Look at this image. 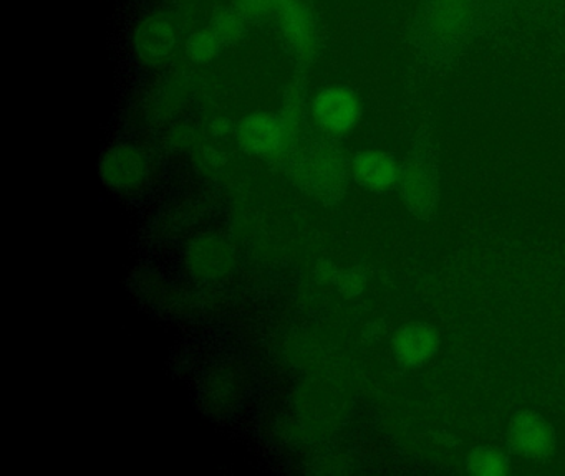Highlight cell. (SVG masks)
Instances as JSON below:
<instances>
[{"mask_svg":"<svg viewBox=\"0 0 565 476\" xmlns=\"http://www.w3.org/2000/svg\"><path fill=\"white\" fill-rule=\"evenodd\" d=\"M475 26L472 0H423L413 23L416 50L433 65H446Z\"/></svg>","mask_w":565,"mask_h":476,"instance_id":"1","label":"cell"},{"mask_svg":"<svg viewBox=\"0 0 565 476\" xmlns=\"http://www.w3.org/2000/svg\"><path fill=\"white\" fill-rule=\"evenodd\" d=\"M403 204L423 221H435L441 197L439 152L435 139L419 129L399 172Z\"/></svg>","mask_w":565,"mask_h":476,"instance_id":"2","label":"cell"},{"mask_svg":"<svg viewBox=\"0 0 565 476\" xmlns=\"http://www.w3.org/2000/svg\"><path fill=\"white\" fill-rule=\"evenodd\" d=\"M297 174L302 178L303 187L310 188L317 197L337 202L345 194L352 165H349L345 152L335 141L322 139L312 144L309 154L300 158Z\"/></svg>","mask_w":565,"mask_h":476,"instance_id":"3","label":"cell"},{"mask_svg":"<svg viewBox=\"0 0 565 476\" xmlns=\"http://www.w3.org/2000/svg\"><path fill=\"white\" fill-rule=\"evenodd\" d=\"M508 446L512 455L532 463H545L554 455L557 435L541 413L522 410L509 422Z\"/></svg>","mask_w":565,"mask_h":476,"instance_id":"4","label":"cell"},{"mask_svg":"<svg viewBox=\"0 0 565 476\" xmlns=\"http://www.w3.org/2000/svg\"><path fill=\"white\" fill-rule=\"evenodd\" d=\"M312 115L323 131L345 134L360 121L362 106L352 89L330 86L313 98Z\"/></svg>","mask_w":565,"mask_h":476,"instance_id":"5","label":"cell"},{"mask_svg":"<svg viewBox=\"0 0 565 476\" xmlns=\"http://www.w3.org/2000/svg\"><path fill=\"white\" fill-rule=\"evenodd\" d=\"M277 13L290 52L306 62L316 55L319 48V23L309 7L300 0H282Z\"/></svg>","mask_w":565,"mask_h":476,"instance_id":"6","label":"cell"},{"mask_svg":"<svg viewBox=\"0 0 565 476\" xmlns=\"http://www.w3.org/2000/svg\"><path fill=\"white\" fill-rule=\"evenodd\" d=\"M438 329L431 324L413 323L399 327L392 340L393 356L405 367H422L438 353Z\"/></svg>","mask_w":565,"mask_h":476,"instance_id":"7","label":"cell"},{"mask_svg":"<svg viewBox=\"0 0 565 476\" xmlns=\"http://www.w3.org/2000/svg\"><path fill=\"white\" fill-rule=\"evenodd\" d=\"M350 165L356 184L366 191H390L399 182L402 164L390 152L362 151L353 158Z\"/></svg>","mask_w":565,"mask_h":476,"instance_id":"8","label":"cell"},{"mask_svg":"<svg viewBox=\"0 0 565 476\" xmlns=\"http://www.w3.org/2000/svg\"><path fill=\"white\" fill-rule=\"evenodd\" d=\"M286 138V129L277 116H247L237 126V141L244 151L254 155H269L279 151Z\"/></svg>","mask_w":565,"mask_h":476,"instance_id":"9","label":"cell"},{"mask_svg":"<svg viewBox=\"0 0 565 476\" xmlns=\"http://www.w3.org/2000/svg\"><path fill=\"white\" fill-rule=\"evenodd\" d=\"M177 43L174 26L163 17H150L138 26L135 33V48L141 58L158 62L170 55Z\"/></svg>","mask_w":565,"mask_h":476,"instance_id":"10","label":"cell"},{"mask_svg":"<svg viewBox=\"0 0 565 476\" xmlns=\"http://www.w3.org/2000/svg\"><path fill=\"white\" fill-rule=\"evenodd\" d=\"M143 161L135 149L120 145L105 155L102 174L115 187L135 184L143 174Z\"/></svg>","mask_w":565,"mask_h":476,"instance_id":"11","label":"cell"},{"mask_svg":"<svg viewBox=\"0 0 565 476\" xmlns=\"http://www.w3.org/2000/svg\"><path fill=\"white\" fill-rule=\"evenodd\" d=\"M466 469L478 476H505L511 473V463L499 450L478 446L466 456Z\"/></svg>","mask_w":565,"mask_h":476,"instance_id":"12","label":"cell"},{"mask_svg":"<svg viewBox=\"0 0 565 476\" xmlns=\"http://www.w3.org/2000/svg\"><path fill=\"white\" fill-rule=\"evenodd\" d=\"M246 17L237 9H221L214 13L210 29L221 43H236L246 33Z\"/></svg>","mask_w":565,"mask_h":476,"instance_id":"13","label":"cell"},{"mask_svg":"<svg viewBox=\"0 0 565 476\" xmlns=\"http://www.w3.org/2000/svg\"><path fill=\"white\" fill-rule=\"evenodd\" d=\"M221 45L223 43H221V40L217 39L213 30H200V32H194L188 39L186 53L193 62L210 63L211 60L216 58Z\"/></svg>","mask_w":565,"mask_h":476,"instance_id":"14","label":"cell"},{"mask_svg":"<svg viewBox=\"0 0 565 476\" xmlns=\"http://www.w3.org/2000/svg\"><path fill=\"white\" fill-rule=\"evenodd\" d=\"M282 0H237L236 9L247 20L264 19L269 17L274 10H279Z\"/></svg>","mask_w":565,"mask_h":476,"instance_id":"15","label":"cell"}]
</instances>
